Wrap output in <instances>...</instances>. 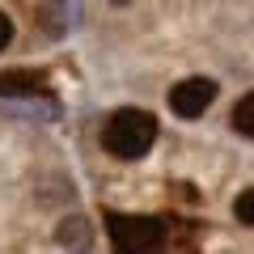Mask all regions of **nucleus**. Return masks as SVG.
<instances>
[{
	"mask_svg": "<svg viewBox=\"0 0 254 254\" xmlns=\"http://www.w3.org/2000/svg\"><path fill=\"white\" fill-rule=\"evenodd\" d=\"M233 131H242V136L254 140V93H246L233 106Z\"/></svg>",
	"mask_w": 254,
	"mask_h": 254,
	"instance_id": "nucleus-7",
	"label": "nucleus"
},
{
	"mask_svg": "<svg viewBox=\"0 0 254 254\" xmlns=\"http://www.w3.org/2000/svg\"><path fill=\"white\" fill-rule=\"evenodd\" d=\"M233 216L242 220V225H254V187H246L242 195L233 199Z\"/></svg>",
	"mask_w": 254,
	"mask_h": 254,
	"instance_id": "nucleus-8",
	"label": "nucleus"
},
{
	"mask_svg": "<svg viewBox=\"0 0 254 254\" xmlns=\"http://www.w3.org/2000/svg\"><path fill=\"white\" fill-rule=\"evenodd\" d=\"M9 43H13V21H9V13L0 9V51H4Z\"/></svg>",
	"mask_w": 254,
	"mask_h": 254,
	"instance_id": "nucleus-9",
	"label": "nucleus"
},
{
	"mask_svg": "<svg viewBox=\"0 0 254 254\" xmlns=\"http://www.w3.org/2000/svg\"><path fill=\"white\" fill-rule=\"evenodd\" d=\"M106 229L119 254H148L165 242V220L157 216H127V212H106Z\"/></svg>",
	"mask_w": 254,
	"mask_h": 254,
	"instance_id": "nucleus-2",
	"label": "nucleus"
},
{
	"mask_svg": "<svg viewBox=\"0 0 254 254\" xmlns=\"http://www.w3.org/2000/svg\"><path fill=\"white\" fill-rule=\"evenodd\" d=\"M4 115L13 119H30V123H51V119H60V102L55 98H13L4 102Z\"/></svg>",
	"mask_w": 254,
	"mask_h": 254,
	"instance_id": "nucleus-6",
	"label": "nucleus"
},
{
	"mask_svg": "<svg viewBox=\"0 0 254 254\" xmlns=\"http://www.w3.org/2000/svg\"><path fill=\"white\" fill-rule=\"evenodd\" d=\"M43 85H47V72H30V68H13V72H0V102L34 98Z\"/></svg>",
	"mask_w": 254,
	"mask_h": 254,
	"instance_id": "nucleus-5",
	"label": "nucleus"
},
{
	"mask_svg": "<svg viewBox=\"0 0 254 254\" xmlns=\"http://www.w3.org/2000/svg\"><path fill=\"white\" fill-rule=\"evenodd\" d=\"M55 242L68 254H89L93 250V225L85 216H64L60 225H55Z\"/></svg>",
	"mask_w": 254,
	"mask_h": 254,
	"instance_id": "nucleus-4",
	"label": "nucleus"
},
{
	"mask_svg": "<svg viewBox=\"0 0 254 254\" xmlns=\"http://www.w3.org/2000/svg\"><path fill=\"white\" fill-rule=\"evenodd\" d=\"M153 140H157V119L148 115V110H136V106L115 110V115L106 119V127H102V144H106V153H115L119 161L144 157L148 148H153Z\"/></svg>",
	"mask_w": 254,
	"mask_h": 254,
	"instance_id": "nucleus-1",
	"label": "nucleus"
},
{
	"mask_svg": "<svg viewBox=\"0 0 254 254\" xmlns=\"http://www.w3.org/2000/svg\"><path fill=\"white\" fill-rule=\"evenodd\" d=\"M115 4H127V0H115Z\"/></svg>",
	"mask_w": 254,
	"mask_h": 254,
	"instance_id": "nucleus-10",
	"label": "nucleus"
},
{
	"mask_svg": "<svg viewBox=\"0 0 254 254\" xmlns=\"http://www.w3.org/2000/svg\"><path fill=\"white\" fill-rule=\"evenodd\" d=\"M212 102H216V81H208V76H187L170 89V110L178 119H199Z\"/></svg>",
	"mask_w": 254,
	"mask_h": 254,
	"instance_id": "nucleus-3",
	"label": "nucleus"
}]
</instances>
